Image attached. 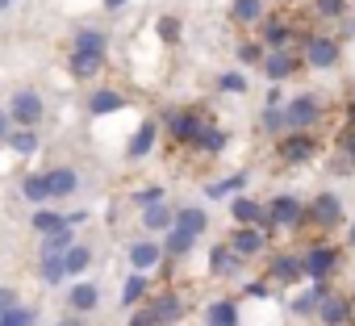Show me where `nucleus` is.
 Instances as JSON below:
<instances>
[{
  "label": "nucleus",
  "mask_w": 355,
  "mask_h": 326,
  "mask_svg": "<svg viewBox=\"0 0 355 326\" xmlns=\"http://www.w3.org/2000/svg\"><path fill=\"white\" fill-rule=\"evenodd\" d=\"M301 38H305V34H297L284 17H268V22H263V38H259V42H263V51H293Z\"/></svg>",
  "instance_id": "9"
},
{
  "label": "nucleus",
  "mask_w": 355,
  "mask_h": 326,
  "mask_svg": "<svg viewBox=\"0 0 355 326\" xmlns=\"http://www.w3.org/2000/svg\"><path fill=\"white\" fill-rule=\"evenodd\" d=\"M193 243H197L193 234H184V230H175V226H171L167 239H163V259H180V255H189Z\"/></svg>",
  "instance_id": "29"
},
{
  "label": "nucleus",
  "mask_w": 355,
  "mask_h": 326,
  "mask_svg": "<svg viewBox=\"0 0 355 326\" xmlns=\"http://www.w3.org/2000/svg\"><path fill=\"white\" fill-rule=\"evenodd\" d=\"M88 109H92V117H109V113H121L125 109V96L113 92V88H96L92 101H88Z\"/></svg>",
  "instance_id": "22"
},
{
  "label": "nucleus",
  "mask_w": 355,
  "mask_h": 326,
  "mask_svg": "<svg viewBox=\"0 0 355 326\" xmlns=\"http://www.w3.org/2000/svg\"><path fill=\"white\" fill-rule=\"evenodd\" d=\"M130 268L134 272H150V268H159L163 264V247L159 243H150V239H138V243H130Z\"/></svg>",
  "instance_id": "17"
},
{
  "label": "nucleus",
  "mask_w": 355,
  "mask_h": 326,
  "mask_svg": "<svg viewBox=\"0 0 355 326\" xmlns=\"http://www.w3.org/2000/svg\"><path fill=\"white\" fill-rule=\"evenodd\" d=\"M159 34H163L167 42H175V38H180V22H175V17H163V22H159Z\"/></svg>",
  "instance_id": "46"
},
{
  "label": "nucleus",
  "mask_w": 355,
  "mask_h": 326,
  "mask_svg": "<svg viewBox=\"0 0 355 326\" xmlns=\"http://www.w3.org/2000/svg\"><path fill=\"white\" fill-rule=\"evenodd\" d=\"M175 230H184V234H193V239H201L205 230H209V214L201 209V205H180L175 209V222H171Z\"/></svg>",
  "instance_id": "20"
},
{
  "label": "nucleus",
  "mask_w": 355,
  "mask_h": 326,
  "mask_svg": "<svg viewBox=\"0 0 355 326\" xmlns=\"http://www.w3.org/2000/svg\"><path fill=\"white\" fill-rule=\"evenodd\" d=\"M76 189H80L76 168H55V172H46V193H51V197H71Z\"/></svg>",
  "instance_id": "23"
},
{
  "label": "nucleus",
  "mask_w": 355,
  "mask_h": 326,
  "mask_svg": "<svg viewBox=\"0 0 355 326\" xmlns=\"http://www.w3.org/2000/svg\"><path fill=\"white\" fill-rule=\"evenodd\" d=\"M88 264H92V251L84 243H71V251L63 255V272L67 276H80V272H88Z\"/></svg>",
  "instance_id": "33"
},
{
  "label": "nucleus",
  "mask_w": 355,
  "mask_h": 326,
  "mask_svg": "<svg viewBox=\"0 0 355 326\" xmlns=\"http://www.w3.org/2000/svg\"><path fill=\"white\" fill-rule=\"evenodd\" d=\"M125 5V0H105V9H121Z\"/></svg>",
  "instance_id": "52"
},
{
  "label": "nucleus",
  "mask_w": 355,
  "mask_h": 326,
  "mask_svg": "<svg viewBox=\"0 0 355 326\" xmlns=\"http://www.w3.org/2000/svg\"><path fill=\"white\" fill-rule=\"evenodd\" d=\"M347 117H351V126H355V105H347Z\"/></svg>",
  "instance_id": "54"
},
{
  "label": "nucleus",
  "mask_w": 355,
  "mask_h": 326,
  "mask_svg": "<svg viewBox=\"0 0 355 326\" xmlns=\"http://www.w3.org/2000/svg\"><path fill=\"white\" fill-rule=\"evenodd\" d=\"M42 96L34 92V88H21L13 101H9V121H13V130H38V121H42Z\"/></svg>",
  "instance_id": "3"
},
{
  "label": "nucleus",
  "mask_w": 355,
  "mask_h": 326,
  "mask_svg": "<svg viewBox=\"0 0 355 326\" xmlns=\"http://www.w3.org/2000/svg\"><path fill=\"white\" fill-rule=\"evenodd\" d=\"M5 146H13L17 155H34L38 151V130H9Z\"/></svg>",
  "instance_id": "34"
},
{
  "label": "nucleus",
  "mask_w": 355,
  "mask_h": 326,
  "mask_svg": "<svg viewBox=\"0 0 355 326\" xmlns=\"http://www.w3.org/2000/svg\"><path fill=\"white\" fill-rule=\"evenodd\" d=\"M334 272H338V247H330V243L305 247V255H301V280H309V284H330Z\"/></svg>",
  "instance_id": "1"
},
{
  "label": "nucleus",
  "mask_w": 355,
  "mask_h": 326,
  "mask_svg": "<svg viewBox=\"0 0 355 326\" xmlns=\"http://www.w3.org/2000/svg\"><path fill=\"white\" fill-rule=\"evenodd\" d=\"M347 243H351V247H355V222H351V230H347Z\"/></svg>",
  "instance_id": "53"
},
{
  "label": "nucleus",
  "mask_w": 355,
  "mask_h": 326,
  "mask_svg": "<svg viewBox=\"0 0 355 326\" xmlns=\"http://www.w3.org/2000/svg\"><path fill=\"white\" fill-rule=\"evenodd\" d=\"M347 105H355V84H351V101H347Z\"/></svg>",
  "instance_id": "57"
},
{
  "label": "nucleus",
  "mask_w": 355,
  "mask_h": 326,
  "mask_svg": "<svg viewBox=\"0 0 355 326\" xmlns=\"http://www.w3.org/2000/svg\"><path fill=\"white\" fill-rule=\"evenodd\" d=\"M226 247H230V251H234V255H239V259L247 264L251 255H259V251L268 247V239H263V234H259L255 226H234V234L226 239Z\"/></svg>",
  "instance_id": "13"
},
{
  "label": "nucleus",
  "mask_w": 355,
  "mask_h": 326,
  "mask_svg": "<svg viewBox=\"0 0 355 326\" xmlns=\"http://www.w3.org/2000/svg\"><path fill=\"white\" fill-rule=\"evenodd\" d=\"M9 5H13V0H0V13H5V9H9Z\"/></svg>",
  "instance_id": "56"
},
{
  "label": "nucleus",
  "mask_w": 355,
  "mask_h": 326,
  "mask_svg": "<svg viewBox=\"0 0 355 326\" xmlns=\"http://www.w3.org/2000/svg\"><path fill=\"white\" fill-rule=\"evenodd\" d=\"M105 63H109V55L71 51V59H67V71H71V80H92V76H101V71H105Z\"/></svg>",
  "instance_id": "18"
},
{
  "label": "nucleus",
  "mask_w": 355,
  "mask_h": 326,
  "mask_svg": "<svg viewBox=\"0 0 355 326\" xmlns=\"http://www.w3.org/2000/svg\"><path fill=\"white\" fill-rule=\"evenodd\" d=\"M318 322L322 326H347L351 322V301H347V293H326L322 297V305H318Z\"/></svg>",
  "instance_id": "14"
},
{
  "label": "nucleus",
  "mask_w": 355,
  "mask_h": 326,
  "mask_svg": "<svg viewBox=\"0 0 355 326\" xmlns=\"http://www.w3.org/2000/svg\"><path fill=\"white\" fill-rule=\"evenodd\" d=\"M313 9H318V17H347L351 0H313Z\"/></svg>",
  "instance_id": "41"
},
{
  "label": "nucleus",
  "mask_w": 355,
  "mask_h": 326,
  "mask_svg": "<svg viewBox=\"0 0 355 326\" xmlns=\"http://www.w3.org/2000/svg\"><path fill=\"white\" fill-rule=\"evenodd\" d=\"M263 42H239V63H247V67H255V63H263Z\"/></svg>",
  "instance_id": "42"
},
{
  "label": "nucleus",
  "mask_w": 355,
  "mask_h": 326,
  "mask_svg": "<svg viewBox=\"0 0 355 326\" xmlns=\"http://www.w3.org/2000/svg\"><path fill=\"white\" fill-rule=\"evenodd\" d=\"M280 109H284V126H288V134H293V130H309V134H313V126L322 121V105H318V96H309V92L293 96V101L280 105Z\"/></svg>",
  "instance_id": "5"
},
{
  "label": "nucleus",
  "mask_w": 355,
  "mask_h": 326,
  "mask_svg": "<svg viewBox=\"0 0 355 326\" xmlns=\"http://www.w3.org/2000/svg\"><path fill=\"white\" fill-rule=\"evenodd\" d=\"M347 301H351V322H355V293H351V297H347Z\"/></svg>",
  "instance_id": "55"
},
{
  "label": "nucleus",
  "mask_w": 355,
  "mask_h": 326,
  "mask_svg": "<svg viewBox=\"0 0 355 326\" xmlns=\"http://www.w3.org/2000/svg\"><path fill=\"white\" fill-rule=\"evenodd\" d=\"M38 276H42V284H59L67 272H63V255H42L38 259Z\"/></svg>",
  "instance_id": "36"
},
{
  "label": "nucleus",
  "mask_w": 355,
  "mask_h": 326,
  "mask_svg": "<svg viewBox=\"0 0 355 326\" xmlns=\"http://www.w3.org/2000/svg\"><path fill=\"white\" fill-rule=\"evenodd\" d=\"M218 88H222V92H247V76H243V71H222Z\"/></svg>",
  "instance_id": "43"
},
{
  "label": "nucleus",
  "mask_w": 355,
  "mask_h": 326,
  "mask_svg": "<svg viewBox=\"0 0 355 326\" xmlns=\"http://www.w3.org/2000/svg\"><path fill=\"white\" fill-rule=\"evenodd\" d=\"M263 280H268V284H297V280H301V255H297V251H280V255H272Z\"/></svg>",
  "instance_id": "10"
},
{
  "label": "nucleus",
  "mask_w": 355,
  "mask_h": 326,
  "mask_svg": "<svg viewBox=\"0 0 355 326\" xmlns=\"http://www.w3.org/2000/svg\"><path fill=\"white\" fill-rule=\"evenodd\" d=\"M171 222H175V209H171L167 201H159V205L142 209V226H146L150 234H167V230H171Z\"/></svg>",
  "instance_id": "24"
},
{
  "label": "nucleus",
  "mask_w": 355,
  "mask_h": 326,
  "mask_svg": "<svg viewBox=\"0 0 355 326\" xmlns=\"http://www.w3.org/2000/svg\"><path fill=\"white\" fill-rule=\"evenodd\" d=\"M297 67H301V55H297V51H268V55H263V76L272 80V88H276L280 80H288Z\"/></svg>",
  "instance_id": "12"
},
{
  "label": "nucleus",
  "mask_w": 355,
  "mask_h": 326,
  "mask_svg": "<svg viewBox=\"0 0 355 326\" xmlns=\"http://www.w3.org/2000/svg\"><path fill=\"white\" fill-rule=\"evenodd\" d=\"M234 22H243V26H251V22H259L263 17V0H234Z\"/></svg>",
  "instance_id": "37"
},
{
  "label": "nucleus",
  "mask_w": 355,
  "mask_h": 326,
  "mask_svg": "<svg viewBox=\"0 0 355 326\" xmlns=\"http://www.w3.org/2000/svg\"><path fill=\"white\" fill-rule=\"evenodd\" d=\"M259 121H263V130H268V134H284V130H288V126H284V109H280V105H268Z\"/></svg>",
  "instance_id": "40"
},
{
  "label": "nucleus",
  "mask_w": 355,
  "mask_h": 326,
  "mask_svg": "<svg viewBox=\"0 0 355 326\" xmlns=\"http://www.w3.org/2000/svg\"><path fill=\"white\" fill-rule=\"evenodd\" d=\"M268 214H272L276 230H297V226H305V205H301L297 197H272Z\"/></svg>",
  "instance_id": "11"
},
{
  "label": "nucleus",
  "mask_w": 355,
  "mask_h": 326,
  "mask_svg": "<svg viewBox=\"0 0 355 326\" xmlns=\"http://www.w3.org/2000/svg\"><path fill=\"white\" fill-rule=\"evenodd\" d=\"M71 243H76V234H71V230L46 234V239H42V255H67V251H71Z\"/></svg>",
  "instance_id": "38"
},
{
  "label": "nucleus",
  "mask_w": 355,
  "mask_h": 326,
  "mask_svg": "<svg viewBox=\"0 0 355 326\" xmlns=\"http://www.w3.org/2000/svg\"><path fill=\"white\" fill-rule=\"evenodd\" d=\"M326 293H330V284H305L301 293H293L288 314H297V318H318V305H322Z\"/></svg>",
  "instance_id": "16"
},
{
  "label": "nucleus",
  "mask_w": 355,
  "mask_h": 326,
  "mask_svg": "<svg viewBox=\"0 0 355 326\" xmlns=\"http://www.w3.org/2000/svg\"><path fill=\"white\" fill-rule=\"evenodd\" d=\"M21 193H26V201L42 205V201L51 197V193H46V176H38V172H34V176H26V180H21Z\"/></svg>",
  "instance_id": "39"
},
{
  "label": "nucleus",
  "mask_w": 355,
  "mask_h": 326,
  "mask_svg": "<svg viewBox=\"0 0 355 326\" xmlns=\"http://www.w3.org/2000/svg\"><path fill=\"white\" fill-rule=\"evenodd\" d=\"M338 155H343V159H351V163H355V126H347V130H343V134H338Z\"/></svg>",
  "instance_id": "45"
},
{
  "label": "nucleus",
  "mask_w": 355,
  "mask_h": 326,
  "mask_svg": "<svg viewBox=\"0 0 355 326\" xmlns=\"http://www.w3.org/2000/svg\"><path fill=\"white\" fill-rule=\"evenodd\" d=\"M276 155L284 159V163H309L313 155H318V138L309 134V130H293V134H284V138H276Z\"/></svg>",
  "instance_id": "6"
},
{
  "label": "nucleus",
  "mask_w": 355,
  "mask_h": 326,
  "mask_svg": "<svg viewBox=\"0 0 355 326\" xmlns=\"http://www.w3.org/2000/svg\"><path fill=\"white\" fill-rule=\"evenodd\" d=\"M243 185H247V172H230L226 180L205 185V197H209V201H218V197H239V193H243Z\"/></svg>",
  "instance_id": "28"
},
{
  "label": "nucleus",
  "mask_w": 355,
  "mask_h": 326,
  "mask_svg": "<svg viewBox=\"0 0 355 326\" xmlns=\"http://www.w3.org/2000/svg\"><path fill=\"white\" fill-rule=\"evenodd\" d=\"M71 51H88V55H109V38L101 30H80L71 38Z\"/></svg>",
  "instance_id": "30"
},
{
  "label": "nucleus",
  "mask_w": 355,
  "mask_h": 326,
  "mask_svg": "<svg viewBox=\"0 0 355 326\" xmlns=\"http://www.w3.org/2000/svg\"><path fill=\"white\" fill-rule=\"evenodd\" d=\"M209 272H214V276H222V280H239V276H243V259L222 243V247H214V251H209Z\"/></svg>",
  "instance_id": "19"
},
{
  "label": "nucleus",
  "mask_w": 355,
  "mask_h": 326,
  "mask_svg": "<svg viewBox=\"0 0 355 326\" xmlns=\"http://www.w3.org/2000/svg\"><path fill=\"white\" fill-rule=\"evenodd\" d=\"M297 55H301V63H309V67L326 71V67H334V63H338L343 42H338V38H330V34H305V38L297 42Z\"/></svg>",
  "instance_id": "2"
},
{
  "label": "nucleus",
  "mask_w": 355,
  "mask_h": 326,
  "mask_svg": "<svg viewBox=\"0 0 355 326\" xmlns=\"http://www.w3.org/2000/svg\"><path fill=\"white\" fill-rule=\"evenodd\" d=\"M305 222H313V226H322V230L338 226V222H343V197H338V193H318V197L305 205Z\"/></svg>",
  "instance_id": "7"
},
{
  "label": "nucleus",
  "mask_w": 355,
  "mask_h": 326,
  "mask_svg": "<svg viewBox=\"0 0 355 326\" xmlns=\"http://www.w3.org/2000/svg\"><path fill=\"white\" fill-rule=\"evenodd\" d=\"M243 322V309L234 305V301H209L205 305V326H239Z\"/></svg>",
  "instance_id": "21"
},
{
  "label": "nucleus",
  "mask_w": 355,
  "mask_h": 326,
  "mask_svg": "<svg viewBox=\"0 0 355 326\" xmlns=\"http://www.w3.org/2000/svg\"><path fill=\"white\" fill-rule=\"evenodd\" d=\"M155 134H159V126H155V121H142V126L134 130V138H130L125 155H130V159H142V155H150V151H155Z\"/></svg>",
  "instance_id": "25"
},
{
  "label": "nucleus",
  "mask_w": 355,
  "mask_h": 326,
  "mask_svg": "<svg viewBox=\"0 0 355 326\" xmlns=\"http://www.w3.org/2000/svg\"><path fill=\"white\" fill-rule=\"evenodd\" d=\"M146 289H150V284H146V276H142V272H130V276H125V284H121V305H125V309H134V305L146 297Z\"/></svg>",
  "instance_id": "32"
},
{
  "label": "nucleus",
  "mask_w": 355,
  "mask_h": 326,
  "mask_svg": "<svg viewBox=\"0 0 355 326\" xmlns=\"http://www.w3.org/2000/svg\"><path fill=\"white\" fill-rule=\"evenodd\" d=\"M34 230L46 239V234H59V230H71L67 226V214H55V209H34Z\"/></svg>",
  "instance_id": "31"
},
{
  "label": "nucleus",
  "mask_w": 355,
  "mask_h": 326,
  "mask_svg": "<svg viewBox=\"0 0 355 326\" xmlns=\"http://www.w3.org/2000/svg\"><path fill=\"white\" fill-rule=\"evenodd\" d=\"M17 305V293L13 289H0V309H13Z\"/></svg>",
  "instance_id": "49"
},
{
  "label": "nucleus",
  "mask_w": 355,
  "mask_h": 326,
  "mask_svg": "<svg viewBox=\"0 0 355 326\" xmlns=\"http://www.w3.org/2000/svg\"><path fill=\"white\" fill-rule=\"evenodd\" d=\"M9 130H13V121H9V113L0 109V146H5V138H9Z\"/></svg>",
  "instance_id": "50"
},
{
  "label": "nucleus",
  "mask_w": 355,
  "mask_h": 326,
  "mask_svg": "<svg viewBox=\"0 0 355 326\" xmlns=\"http://www.w3.org/2000/svg\"><path fill=\"white\" fill-rule=\"evenodd\" d=\"M125 326H155V322H150V314H146V309H138V314H130V322H125Z\"/></svg>",
  "instance_id": "48"
},
{
  "label": "nucleus",
  "mask_w": 355,
  "mask_h": 326,
  "mask_svg": "<svg viewBox=\"0 0 355 326\" xmlns=\"http://www.w3.org/2000/svg\"><path fill=\"white\" fill-rule=\"evenodd\" d=\"M101 305V289L92 284V280H76L71 289H67V309L76 314V318H84V314H92Z\"/></svg>",
  "instance_id": "15"
},
{
  "label": "nucleus",
  "mask_w": 355,
  "mask_h": 326,
  "mask_svg": "<svg viewBox=\"0 0 355 326\" xmlns=\"http://www.w3.org/2000/svg\"><path fill=\"white\" fill-rule=\"evenodd\" d=\"M55 326H84V318H76V314H67V318H59Z\"/></svg>",
  "instance_id": "51"
},
{
  "label": "nucleus",
  "mask_w": 355,
  "mask_h": 326,
  "mask_svg": "<svg viewBox=\"0 0 355 326\" xmlns=\"http://www.w3.org/2000/svg\"><path fill=\"white\" fill-rule=\"evenodd\" d=\"M159 201H163V189H138V193H134V205H138V209H150V205H159Z\"/></svg>",
  "instance_id": "44"
},
{
  "label": "nucleus",
  "mask_w": 355,
  "mask_h": 326,
  "mask_svg": "<svg viewBox=\"0 0 355 326\" xmlns=\"http://www.w3.org/2000/svg\"><path fill=\"white\" fill-rule=\"evenodd\" d=\"M259 214H263V205L259 201H251V197H230V218H234V226H255L259 222Z\"/></svg>",
  "instance_id": "26"
},
{
  "label": "nucleus",
  "mask_w": 355,
  "mask_h": 326,
  "mask_svg": "<svg viewBox=\"0 0 355 326\" xmlns=\"http://www.w3.org/2000/svg\"><path fill=\"white\" fill-rule=\"evenodd\" d=\"M34 322H38V309H30V305L0 309V326H34Z\"/></svg>",
  "instance_id": "35"
},
{
  "label": "nucleus",
  "mask_w": 355,
  "mask_h": 326,
  "mask_svg": "<svg viewBox=\"0 0 355 326\" xmlns=\"http://www.w3.org/2000/svg\"><path fill=\"white\" fill-rule=\"evenodd\" d=\"M226 142H230V134L205 121V130L197 134V142H193V146H197V151H205V155H222V151H226Z\"/></svg>",
  "instance_id": "27"
},
{
  "label": "nucleus",
  "mask_w": 355,
  "mask_h": 326,
  "mask_svg": "<svg viewBox=\"0 0 355 326\" xmlns=\"http://www.w3.org/2000/svg\"><path fill=\"white\" fill-rule=\"evenodd\" d=\"M351 168H355V163L338 155V159H334V168H330V172H334V176H351Z\"/></svg>",
  "instance_id": "47"
},
{
  "label": "nucleus",
  "mask_w": 355,
  "mask_h": 326,
  "mask_svg": "<svg viewBox=\"0 0 355 326\" xmlns=\"http://www.w3.org/2000/svg\"><path fill=\"white\" fill-rule=\"evenodd\" d=\"M163 126H167L171 142H180V146H193V142H197V134L205 130V117H201L197 109H167Z\"/></svg>",
  "instance_id": "4"
},
{
  "label": "nucleus",
  "mask_w": 355,
  "mask_h": 326,
  "mask_svg": "<svg viewBox=\"0 0 355 326\" xmlns=\"http://www.w3.org/2000/svg\"><path fill=\"white\" fill-rule=\"evenodd\" d=\"M146 314H150L155 326H175V322L184 318V297L175 293V289H163V293L146 305Z\"/></svg>",
  "instance_id": "8"
}]
</instances>
